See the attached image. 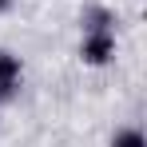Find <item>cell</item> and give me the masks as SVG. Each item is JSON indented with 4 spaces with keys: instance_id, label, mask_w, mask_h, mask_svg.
<instances>
[{
    "instance_id": "3957f363",
    "label": "cell",
    "mask_w": 147,
    "mask_h": 147,
    "mask_svg": "<svg viewBox=\"0 0 147 147\" xmlns=\"http://www.w3.org/2000/svg\"><path fill=\"white\" fill-rule=\"evenodd\" d=\"M92 28H115V12L107 4H88L80 12V32H92Z\"/></svg>"
},
{
    "instance_id": "7a4b0ae2",
    "label": "cell",
    "mask_w": 147,
    "mask_h": 147,
    "mask_svg": "<svg viewBox=\"0 0 147 147\" xmlns=\"http://www.w3.org/2000/svg\"><path fill=\"white\" fill-rule=\"evenodd\" d=\"M20 88H24V60L16 52L0 48V107L20 96Z\"/></svg>"
},
{
    "instance_id": "6da1fadb",
    "label": "cell",
    "mask_w": 147,
    "mask_h": 147,
    "mask_svg": "<svg viewBox=\"0 0 147 147\" xmlns=\"http://www.w3.org/2000/svg\"><path fill=\"white\" fill-rule=\"evenodd\" d=\"M115 28H92V32H80V60L88 68H107L115 60Z\"/></svg>"
},
{
    "instance_id": "5b68a950",
    "label": "cell",
    "mask_w": 147,
    "mask_h": 147,
    "mask_svg": "<svg viewBox=\"0 0 147 147\" xmlns=\"http://www.w3.org/2000/svg\"><path fill=\"white\" fill-rule=\"evenodd\" d=\"M8 8H12V0H0V16H4V12H8Z\"/></svg>"
},
{
    "instance_id": "277c9868",
    "label": "cell",
    "mask_w": 147,
    "mask_h": 147,
    "mask_svg": "<svg viewBox=\"0 0 147 147\" xmlns=\"http://www.w3.org/2000/svg\"><path fill=\"white\" fill-rule=\"evenodd\" d=\"M107 147H147V135H143L139 123H123V127L111 131V143Z\"/></svg>"
}]
</instances>
